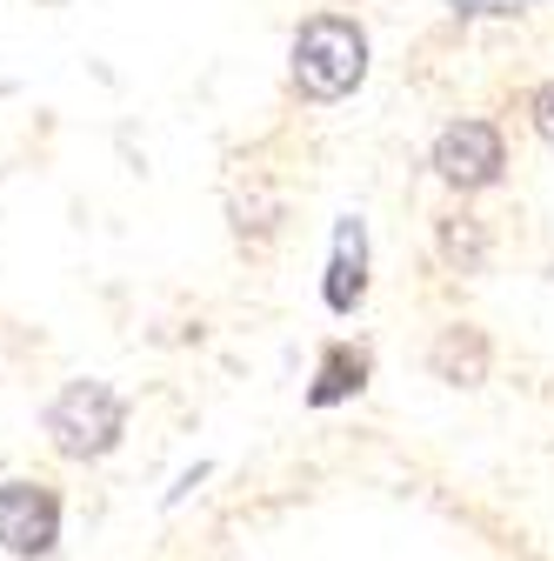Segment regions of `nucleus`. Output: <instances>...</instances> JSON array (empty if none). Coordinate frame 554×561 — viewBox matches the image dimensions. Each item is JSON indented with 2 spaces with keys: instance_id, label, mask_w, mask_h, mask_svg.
Segmentation results:
<instances>
[{
  "instance_id": "9",
  "label": "nucleus",
  "mask_w": 554,
  "mask_h": 561,
  "mask_svg": "<svg viewBox=\"0 0 554 561\" xmlns=\"http://www.w3.org/2000/svg\"><path fill=\"white\" fill-rule=\"evenodd\" d=\"M528 121H534V134L547 140V148H554V75H547V81L528 94Z\"/></svg>"
},
{
  "instance_id": "8",
  "label": "nucleus",
  "mask_w": 554,
  "mask_h": 561,
  "mask_svg": "<svg viewBox=\"0 0 554 561\" xmlns=\"http://www.w3.org/2000/svg\"><path fill=\"white\" fill-rule=\"evenodd\" d=\"M435 248H441V261L454 274H481V261H488V228H481L474 215H448L435 228Z\"/></svg>"
},
{
  "instance_id": "4",
  "label": "nucleus",
  "mask_w": 554,
  "mask_h": 561,
  "mask_svg": "<svg viewBox=\"0 0 554 561\" xmlns=\"http://www.w3.org/2000/svg\"><path fill=\"white\" fill-rule=\"evenodd\" d=\"M60 541V502L54 488L41 481H0V548L21 554V561H41L54 554Z\"/></svg>"
},
{
  "instance_id": "1",
  "label": "nucleus",
  "mask_w": 554,
  "mask_h": 561,
  "mask_svg": "<svg viewBox=\"0 0 554 561\" xmlns=\"http://www.w3.org/2000/svg\"><path fill=\"white\" fill-rule=\"evenodd\" d=\"M288 75H295V94L314 101V107L348 101L368 81V34H361V21H348V14L301 21V34L288 47Z\"/></svg>"
},
{
  "instance_id": "7",
  "label": "nucleus",
  "mask_w": 554,
  "mask_h": 561,
  "mask_svg": "<svg viewBox=\"0 0 554 561\" xmlns=\"http://www.w3.org/2000/svg\"><path fill=\"white\" fill-rule=\"evenodd\" d=\"M368 388V347H327L321 355V375L308 388V408H334V401H348Z\"/></svg>"
},
{
  "instance_id": "2",
  "label": "nucleus",
  "mask_w": 554,
  "mask_h": 561,
  "mask_svg": "<svg viewBox=\"0 0 554 561\" xmlns=\"http://www.w3.org/2000/svg\"><path fill=\"white\" fill-rule=\"evenodd\" d=\"M127 428V401L107 381H67L47 401V435L67 461H101Z\"/></svg>"
},
{
  "instance_id": "3",
  "label": "nucleus",
  "mask_w": 554,
  "mask_h": 561,
  "mask_svg": "<svg viewBox=\"0 0 554 561\" xmlns=\"http://www.w3.org/2000/svg\"><path fill=\"white\" fill-rule=\"evenodd\" d=\"M428 168L454 187V194H481V187H495L501 168H508V140L495 121H448L435 134V148H428Z\"/></svg>"
},
{
  "instance_id": "6",
  "label": "nucleus",
  "mask_w": 554,
  "mask_h": 561,
  "mask_svg": "<svg viewBox=\"0 0 554 561\" xmlns=\"http://www.w3.org/2000/svg\"><path fill=\"white\" fill-rule=\"evenodd\" d=\"M428 368H435L441 381H454V388H481V381H488V334L468 328V321L441 328V341H435Z\"/></svg>"
},
{
  "instance_id": "10",
  "label": "nucleus",
  "mask_w": 554,
  "mask_h": 561,
  "mask_svg": "<svg viewBox=\"0 0 554 561\" xmlns=\"http://www.w3.org/2000/svg\"><path fill=\"white\" fill-rule=\"evenodd\" d=\"M454 14H508V0H454Z\"/></svg>"
},
{
  "instance_id": "5",
  "label": "nucleus",
  "mask_w": 554,
  "mask_h": 561,
  "mask_svg": "<svg viewBox=\"0 0 554 561\" xmlns=\"http://www.w3.org/2000/svg\"><path fill=\"white\" fill-rule=\"evenodd\" d=\"M321 301L334 314H355L368 301V228L348 215L334 221V254H327V280H321Z\"/></svg>"
}]
</instances>
